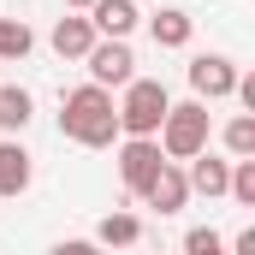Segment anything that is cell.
Here are the masks:
<instances>
[{
  "mask_svg": "<svg viewBox=\"0 0 255 255\" xmlns=\"http://www.w3.org/2000/svg\"><path fill=\"white\" fill-rule=\"evenodd\" d=\"M60 136L83 142V148H107V142L119 136V107H113V95L95 89V83L71 89L60 101Z\"/></svg>",
  "mask_w": 255,
  "mask_h": 255,
  "instance_id": "6da1fadb",
  "label": "cell"
},
{
  "mask_svg": "<svg viewBox=\"0 0 255 255\" xmlns=\"http://www.w3.org/2000/svg\"><path fill=\"white\" fill-rule=\"evenodd\" d=\"M208 101H184V107H166L160 119V154L166 160H196L208 148Z\"/></svg>",
  "mask_w": 255,
  "mask_h": 255,
  "instance_id": "7a4b0ae2",
  "label": "cell"
},
{
  "mask_svg": "<svg viewBox=\"0 0 255 255\" xmlns=\"http://www.w3.org/2000/svg\"><path fill=\"white\" fill-rule=\"evenodd\" d=\"M166 107H172L166 83H154V77H130V83H125V101H119V130H125V136H154L160 119H166Z\"/></svg>",
  "mask_w": 255,
  "mask_h": 255,
  "instance_id": "3957f363",
  "label": "cell"
},
{
  "mask_svg": "<svg viewBox=\"0 0 255 255\" xmlns=\"http://www.w3.org/2000/svg\"><path fill=\"white\" fill-rule=\"evenodd\" d=\"M83 65H89V83H95V89H125L130 77H136L130 42H95V48L83 54Z\"/></svg>",
  "mask_w": 255,
  "mask_h": 255,
  "instance_id": "277c9868",
  "label": "cell"
},
{
  "mask_svg": "<svg viewBox=\"0 0 255 255\" xmlns=\"http://www.w3.org/2000/svg\"><path fill=\"white\" fill-rule=\"evenodd\" d=\"M190 89H196V101H226L238 89V65L226 54H196L190 60Z\"/></svg>",
  "mask_w": 255,
  "mask_h": 255,
  "instance_id": "5b68a950",
  "label": "cell"
},
{
  "mask_svg": "<svg viewBox=\"0 0 255 255\" xmlns=\"http://www.w3.org/2000/svg\"><path fill=\"white\" fill-rule=\"evenodd\" d=\"M160 166H166V154H160L154 136H130L125 148H119V178H125V190H142Z\"/></svg>",
  "mask_w": 255,
  "mask_h": 255,
  "instance_id": "8992f818",
  "label": "cell"
},
{
  "mask_svg": "<svg viewBox=\"0 0 255 255\" xmlns=\"http://www.w3.org/2000/svg\"><path fill=\"white\" fill-rule=\"evenodd\" d=\"M136 196H142V202H148L154 214H178V208L190 202V184H184V172H178V166L166 160V166H160V172H154V178H148V184H142Z\"/></svg>",
  "mask_w": 255,
  "mask_h": 255,
  "instance_id": "52a82bcc",
  "label": "cell"
},
{
  "mask_svg": "<svg viewBox=\"0 0 255 255\" xmlns=\"http://www.w3.org/2000/svg\"><path fill=\"white\" fill-rule=\"evenodd\" d=\"M89 24H95L101 42H125L130 30H136V6L130 0H95L89 6Z\"/></svg>",
  "mask_w": 255,
  "mask_h": 255,
  "instance_id": "ba28073f",
  "label": "cell"
},
{
  "mask_svg": "<svg viewBox=\"0 0 255 255\" xmlns=\"http://www.w3.org/2000/svg\"><path fill=\"white\" fill-rule=\"evenodd\" d=\"M48 42H54V54H60V60H83L101 36H95V24H89V18H60Z\"/></svg>",
  "mask_w": 255,
  "mask_h": 255,
  "instance_id": "9c48e42d",
  "label": "cell"
},
{
  "mask_svg": "<svg viewBox=\"0 0 255 255\" xmlns=\"http://www.w3.org/2000/svg\"><path fill=\"white\" fill-rule=\"evenodd\" d=\"M30 154L18 148V142H0V196H24L30 190Z\"/></svg>",
  "mask_w": 255,
  "mask_h": 255,
  "instance_id": "30bf717a",
  "label": "cell"
},
{
  "mask_svg": "<svg viewBox=\"0 0 255 255\" xmlns=\"http://www.w3.org/2000/svg\"><path fill=\"white\" fill-rule=\"evenodd\" d=\"M226 178H232V160H214V154L202 148V154L190 160V178H184V184L202 190V196H226Z\"/></svg>",
  "mask_w": 255,
  "mask_h": 255,
  "instance_id": "8fae6325",
  "label": "cell"
},
{
  "mask_svg": "<svg viewBox=\"0 0 255 255\" xmlns=\"http://www.w3.org/2000/svg\"><path fill=\"white\" fill-rule=\"evenodd\" d=\"M136 238H142V220H136V214H107V220L95 226V244H101V250H130Z\"/></svg>",
  "mask_w": 255,
  "mask_h": 255,
  "instance_id": "7c38bea8",
  "label": "cell"
},
{
  "mask_svg": "<svg viewBox=\"0 0 255 255\" xmlns=\"http://www.w3.org/2000/svg\"><path fill=\"white\" fill-rule=\"evenodd\" d=\"M148 30H154V48H190V30H196V24H190V12L166 6V12H160Z\"/></svg>",
  "mask_w": 255,
  "mask_h": 255,
  "instance_id": "4fadbf2b",
  "label": "cell"
},
{
  "mask_svg": "<svg viewBox=\"0 0 255 255\" xmlns=\"http://www.w3.org/2000/svg\"><path fill=\"white\" fill-rule=\"evenodd\" d=\"M30 48H36L30 24H24V18H0V60H24Z\"/></svg>",
  "mask_w": 255,
  "mask_h": 255,
  "instance_id": "5bb4252c",
  "label": "cell"
},
{
  "mask_svg": "<svg viewBox=\"0 0 255 255\" xmlns=\"http://www.w3.org/2000/svg\"><path fill=\"white\" fill-rule=\"evenodd\" d=\"M30 125V89H0V130Z\"/></svg>",
  "mask_w": 255,
  "mask_h": 255,
  "instance_id": "9a60e30c",
  "label": "cell"
},
{
  "mask_svg": "<svg viewBox=\"0 0 255 255\" xmlns=\"http://www.w3.org/2000/svg\"><path fill=\"white\" fill-rule=\"evenodd\" d=\"M226 148H232L238 160H255V113H238V119L226 125Z\"/></svg>",
  "mask_w": 255,
  "mask_h": 255,
  "instance_id": "2e32d148",
  "label": "cell"
},
{
  "mask_svg": "<svg viewBox=\"0 0 255 255\" xmlns=\"http://www.w3.org/2000/svg\"><path fill=\"white\" fill-rule=\"evenodd\" d=\"M226 196H238L244 208H255V160H232V178H226Z\"/></svg>",
  "mask_w": 255,
  "mask_h": 255,
  "instance_id": "e0dca14e",
  "label": "cell"
},
{
  "mask_svg": "<svg viewBox=\"0 0 255 255\" xmlns=\"http://www.w3.org/2000/svg\"><path fill=\"white\" fill-rule=\"evenodd\" d=\"M184 255H232V250H226V238L214 226H190L184 232Z\"/></svg>",
  "mask_w": 255,
  "mask_h": 255,
  "instance_id": "ac0fdd59",
  "label": "cell"
},
{
  "mask_svg": "<svg viewBox=\"0 0 255 255\" xmlns=\"http://www.w3.org/2000/svg\"><path fill=\"white\" fill-rule=\"evenodd\" d=\"M54 255H101V244H95V238H71V244H60Z\"/></svg>",
  "mask_w": 255,
  "mask_h": 255,
  "instance_id": "d6986e66",
  "label": "cell"
},
{
  "mask_svg": "<svg viewBox=\"0 0 255 255\" xmlns=\"http://www.w3.org/2000/svg\"><path fill=\"white\" fill-rule=\"evenodd\" d=\"M232 255H255V226H244V232L232 238Z\"/></svg>",
  "mask_w": 255,
  "mask_h": 255,
  "instance_id": "ffe728a7",
  "label": "cell"
},
{
  "mask_svg": "<svg viewBox=\"0 0 255 255\" xmlns=\"http://www.w3.org/2000/svg\"><path fill=\"white\" fill-rule=\"evenodd\" d=\"M65 6H77V12H89V6H95V0H65Z\"/></svg>",
  "mask_w": 255,
  "mask_h": 255,
  "instance_id": "44dd1931",
  "label": "cell"
}]
</instances>
